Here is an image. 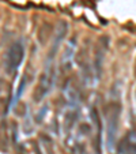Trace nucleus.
Segmentation results:
<instances>
[{"label": "nucleus", "mask_w": 136, "mask_h": 154, "mask_svg": "<svg viewBox=\"0 0 136 154\" xmlns=\"http://www.w3.org/2000/svg\"><path fill=\"white\" fill-rule=\"evenodd\" d=\"M25 57V48L23 44L20 41L12 42L10 45V48L6 52V57H4V70L8 75H12L14 72H17V70L19 68V66L22 64V60Z\"/></svg>", "instance_id": "f257e3e1"}, {"label": "nucleus", "mask_w": 136, "mask_h": 154, "mask_svg": "<svg viewBox=\"0 0 136 154\" xmlns=\"http://www.w3.org/2000/svg\"><path fill=\"white\" fill-rule=\"evenodd\" d=\"M120 105L116 102L107 106L106 117H107V146L109 149L113 147V142L117 134V128H119V116H120Z\"/></svg>", "instance_id": "f03ea898"}, {"label": "nucleus", "mask_w": 136, "mask_h": 154, "mask_svg": "<svg viewBox=\"0 0 136 154\" xmlns=\"http://www.w3.org/2000/svg\"><path fill=\"white\" fill-rule=\"evenodd\" d=\"M53 83V71L50 68H47L40 76V82H38V86L34 91V101H41L44 97L48 94V91L50 90Z\"/></svg>", "instance_id": "7ed1b4c3"}, {"label": "nucleus", "mask_w": 136, "mask_h": 154, "mask_svg": "<svg viewBox=\"0 0 136 154\" xmlns=\"http://www.w3.org/2000/svg\"><path fill=\"white\" fill-rule=\"evenodd\" d=\"M67 30H68V26H67L65 22H60V23H59V26H57V30H56V34H55L53 44H52V48H50L49 53H48V59H50V60H52V59L55 57V55L57 53V51H59L60 44L63 42V40L65 38Z\"/></svg>", "instance_id": "20e7f679"}, {"label": "nucleus", "mask_w": 136, "mask_h": 154, "mask_svg": "<svg viewBox=\"0 0 136 154\" xmlns=\"http://www.w3.org/2000/svg\"><path fill=\"white\" fill-rule=\"evenodd\" d=\"M105 51H106V48H104V44H98V47L95 48L94 60H93V70H94V72H95L97 79H99L102 75V66H104Z\"/></svg>", "instance_id": "39448f33"}]
</instances>
